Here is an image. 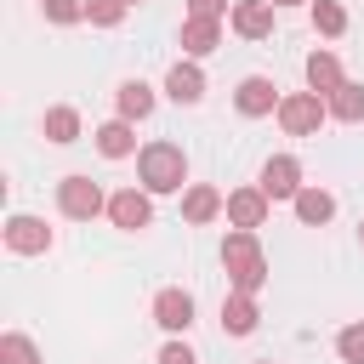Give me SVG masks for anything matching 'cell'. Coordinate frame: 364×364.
I'll use <instances>...</instances> for the list:
<instances>
[{"instance_id": "1", "label": "cell", "mask_w": 364, "mask_h": 364, "mask_svg": "<svg viewBox=\"0 0 364 364\" xmlns=\"http://www.w3.org/2000/svg\"><path fill=\"white\" fill-rule=\"evenodd\" d=\"M222 267H228V284L245 290V296H256V290L267 284V256H262L256 228H233V233L222 239Z\"/></svg>"}, {"instance_id": "2", "label": "cell", "mask_w": 364, "mask_h": 364, "mask_svg": "<svg viewBox=\"0 0 364 364\" xmlns=\"http://www.w3.org/2000/svg\"><path fill=\"white\" fill-rule=\"evenodd\" d=\"M136 182H142L148 193H182V182H188V154H182L176 142H148V148L136 154Z\"/></svg>"}, {"instance_id": "3", "label": "cell", "mask_w": 364, "mask_h": 364, "mask_svg": "<svg viewBox=\"0 0 364 364\" xmlns=\"http://www.w3.org/2000/svg\"><path fill=\"white\" fill-rule=\"evenodd\" d=\"M324 119H330V102H324L318 91H290V97L279 102V125H284L290 136H318Z\"/></svg>"}, {"instance_id": "4", "label": "cell", "mask_w": 364, "mask_h": 364, "mask_svg": "<svg viewBox=\"0 0 364 364\" xmlns=\"http://www.w3.org/2000/svg\"><path fill=\"white\" fill-rule=\"evenodd\" d=\"M57 210L74 216V222H91L97 210H108V199H102V188L91 176H63L57 182Z\"/></svg>"}, {"instance_id": "5", "label": "cell", "mask_w": 364, "mask_h": 364, "mask_svg": "<svg viewBox=\"0 0 364 364\" xmlns=\"http://www.w3.org/2000/svg\"><path fill=\"white\" fill-rule=\"evenodd\" d=\"M108 222L125 228V233H142V228L154 222V193H148V188H119V193H108Z\"/></svg>"}, {"instance_id": "6", "label": "cell", "mask_w": 364, "mask_h": 364, "mask_svg": "<svg viewBox=\"0 0 364 364\" xmlns=\"http://www.w3.org/2000/svg\"><path fill=\"white\" fill-rule=\"evenodd\" d=\"M279 85L273 80H262V74H250V80H239V91H233V108L245 114V119H262V114H279Z\"/></svg>"}, {"instance_id": "7", "label": "cell", "mask_w": 364, "mask_h": 364, "mask_svg": "<svg viewBox=\"0 0 364 364\" xmlns=\"http://www.w3.org/2000/svg\"><path fill=\"white\" fill-rule=\"evenodd\" d=\"M256 188H262L267 199H296L307 182H301V165H296L290 154H273V159L262 165V182H256Z\"/></svg>"}, {"instance_id": "8", "label": "cell", "mask_w": 364, "mask_h": 364, "mask_svg": "<svg viewBox=\"0 0 364 364\" xmlns=\"http://www.w3.org/2000/svg\"><path fill=\"white\" fill-rule=\"evenodd\" d=\"M6 250L40 256V250H51V228H46L40 216H11V222H6Z\"/></svg>"}, {"instance_id": "9", "label": "cell", "mask_w": 364, "mask_h": 364, "mask_svg": "<svg viewBox=\"0 0 364 364\" xmlns=\"http://www.w3.org/2000/svg\"><path fill=\"white\" fill-rule=\"evenodd\" d=\"M273 11H279L273 0H239L228 23H233V34H245V40H267V34H273Z\"/></svg>"}, {"instance_id": "10", "label": "cell", "mask_w": 364, "mask_h": 364, "mask_svg": "<svg viewBox=\"0 0 364 364\" xmlns=\"http://www.w3.org/2000/svg\"><path fill=\"white\" fill-rule=\"evenodd\" d=\"M222 210H228V199H222L210 182H188V193H182V222L205 228V222H216Z\"/></svg>"}, {"instance_id": "11", "label": "cell", "mask_w": 364, "mask_h": 364, "mask_svg": "<svg viewBox=\"0 0 364 364\" xmlns=\"http://www.w3.org/2000/svg\"><path fill=\"white\" fill-rule=\"evenodd\" d=\"M154 324L171 330V336H182V330L193 324V296H188V290H159V296H154Z\"/></svg>"}, {"instance_id": "12", "label": "cell", "mask_w": 364, "mask_h": 364, "mask_svg": "<svg viewBox=\"0 0 364 364\" xmlns=\"http://www.w3.org/2000/svg\"><path fill=\"white\" fill-rule=\"evenodd\" d=\"M165 97H171V102H182V108H193V102L205 97V68H199L193 57H188V63H176V68L165 74Z\"/></svg>"}, {"instance_id": "13", "label": "cell", "mask_w": 364, "mask_h": 364, "mask_svg": "<svg viewBox=\"0 0 364 364\" xmlns=\"http://www.w3.org/2000/svg\"><path fill=\"white\" fill-rule=\"evenodd\" d=\"M267 205H273V199H267L262 188H233V193H228V222H233V228H262V222H267Z\"/></svg>"}, {"instance_id": "14", "label": "cell", "mask_w": 364, "mask_h": 364, "mask_svg": "<svg viewBox=\"0 0 364 364\" xmlns=\"http://www.w3.org/2000/svg\"><path fill=\"white\" fill-rule=\"evenodd\" d=\"M91 142H97L102 159H131V154H136V131H131V119H108V125H97Z\"/></svg>"}, {"instance_id": "15", "label": "cell", "mask_w": 364, "mask_h": 364, "mask_svg": "<svg viewBox=\"0 0 364 364\" xmlns=\"http://www.w3.org/2000/svg\"><path fill=\"white\" fill-rule=\"evenodd\" d=\"M256 318H262L256 296H245V290H228V296H222V330H228V336H250Z\"/></svg>"}, {"instance_id": "16", "label": "cell", "mask_w": 364, "mask_h": 364, "mask_svg": "<svg viewBox=\"0 0 364 364\" xmlns=\"http://www.w3.org/2000/svg\"><path fill=\"white\" fill-rule=\"evenodd\" d=\"M222 46V23L216 17H182V51L188 57H210Z\"/></svg>"}, {"instance_id": "17", "label": "cell", "mask_w": 364, "mask_h": 364, "mask_svg": "<svg viewBox=\"0 0 364 364\" xmlns=\"http://www.w3.org/2000/svg\"><path fill=\"white\" fill-rule=\"evenodd\" d=\"M290 205H296V222H301V228H324V222L336 216V193H324V188H301Z\"/></svg>"}, {"instance_id": "18", "label": "cell", "mask_w": 364, "mask_h": 364, "mask_svg": "<svg viewBox=\"0 0 364 364\" xmlns=\"http://www.w3.org/2000/svg\"><path fill=\"white\" fill-rule=\"evenodd\" d=\"M341 80H347V74H341V57H336V51H313V57H307V91L330 97Z\"/></svg>"}, {"instance_id": "19", "label": "cell", "mask_w": 364, "mask_h": 364, "mask_svg": "<svg viewBox=\"0 0 364 364\" xmlns=\"http://www.w3.org/2000/svg\"><path fill=\"white\" fill-rule=\"evenodd\" d=\"M324 102H330V119H341V125H358L364 119V85L358 80H341Z\"/></svg>"}, {"instance_id": "20", "label": "cell", "mask_w": 364, "mask_h": 364, "mask_svg": "<svg viewBox=\"0 0 364 364\" xmlns=\"http://www.w3.org/2000/svg\"><path fill=\"white\" fill-rule=\"evenodd\" d=\"M114 102H119V119H148V114H154V85L125 80V85L114 91Z\"/></svg>"}, {"instance_id": "21", "label": "cell", "mask_w": 364, "mask_h": 364, "mask_svg": "<svg viewBox=\"0 0 364 364\" xmlns=\"http://www.w3.org/2000/svg\"><path fill=\"white\" fill-rule=\"evenodd\" d=\"M40 131H46V142H57V148H68V142L80 136V114H74V108H46V119H40Z\"/></svg>"}, {"instance_id": "22", "label": "cell", "mask_w": 364, "mask_h": 364, "mask_svg": "<svg viewBox=\"0 0 364 364\" xmlns=\"http://www.w3.org/2000/svg\"><path fill=\"white\" fill-rule=\"evenodd\" d=\"M313 28L330 34V40L347 34V6H341V0H313Z\"/></svg>"}, {"instance_id": "23", "label": "cell", "mask_w": 364, "mask_h": 364, "mask_svg": "<svg viewBox=\"0 0 364 364\" xmlns=\"http://www.w3.org/2000/svg\"><path fill=\"white\" fill-rule=\"evenodd\" d=\"M0 364H40V347H34L23 330H6V336H0Z\"/></svg>"}, {"instance_id": "24", "label": "cell", "mask_w": 364, "mask_h": 364, "mask_svg": "<svg viewBox=\"0 0 364 364\" xmlns=\"http://www.w3.org/2000/svg\"><path fill=\"white\" fill-rule=\"evenodd\" d=\"M125 11H131L125 0H85V17H91L97 28H119V23H125Z\"/></svg>"}, {"instance_id": "25", "label": "cell", "mask_w": 364, "mask_h": 364, "mask_svg": "<svg viewBox=\"0 0 364 364\" xmlns=\"http://www.w3.org/2000/svg\"><path fill=\"white\" fill-rule=\"evenodd\" d=\"M336 353H341L347 364H364V324H347V330L336 336Z\"/></svg>"}, {"instance_id": "26", "label": "cell", "mask_w": 364, "mask_h": 364, "mask_svg": "<svg viewBox=\"0 0 364 364\" xmlns=\"http://www.w3.org/2000/svg\"><path fill=\"white\" fill-rule=\"evenodd\" d=\"M46 17H51L57 28H68V23L85 17V0H46Z\"/></svg>"}, {"instance_id": "27", "label": "cell", "mask_w": 364, "mask_h": 364, "mask_svg": "<svg viewBox=\"0 0 364 364\" xmlns=\"http://www.w3.org/2000/svg\"><path fill=\"white\" fill-rule=\"evenodd\" d=\"M188 17H216L222 23V17H233V6L228 0H188Z\"/></svg>"}, {"instance_id": "28", "label": "cell", "mask_w": 364, "mask_h": 364, "mask_svg": "<svg viewBox=\"0 0 364 364\" xmlns=\"http://www.w3.org/2000/svg\"><path fill=\"white\" fill-rule=\"evenodd\" d=\"M159 364H199V358H193V347H188V341H171V347L159 353Z\"/></svg>"}, {"instance_id": "29", "label": "cell", "mask_w": 364, "mask_h": 364, "mask_svg": "<svg viewBox=\"0 0 364 364\" xmlns=\"http://www.w3.org/2000/svg\"><path fill=\"white\" fill-rule=\"evenodd\" d=\"M273 6H307V0H273Z\"/></svg>"}, {"instance_id": "30", "label": "cell", "mask_w": 364, "mask_h": 364, "mask_svg": "<svg viewBox=\"0 0 364 364\" xmlns=\"http://www.w3.org/2000/svg\"><path fill=\"white\" fill-rule=\"evenodd\" d=\"M358 239H364V222H358Z\"/></svg>"}, {"instance_id": "31", "label": "cell", "mask_w": 364, "mask_h": 364, "mask_svg": "<svg viewBox=\"0 0 364 364\" xmlns=\"http://www.w3.org/2000/svg\"><path fill=\"white\" fill-rule=\"evenodd\" d=\"M125 6H142V0H125Z\"/></svg>"}, {"instance_id": "32", "label": "cell", "mask_w": 364, "mask_h": 364, "mask_svg": "<svg viewBox=\"0 0 364 364\" xmlns=\"http://www.w3.org/2000/svg\"><path fill=\"white\" fill-rule=\"evenodd\" d=\"M262 364H273V358H262Z\"/></svg>"}]
</instances>
